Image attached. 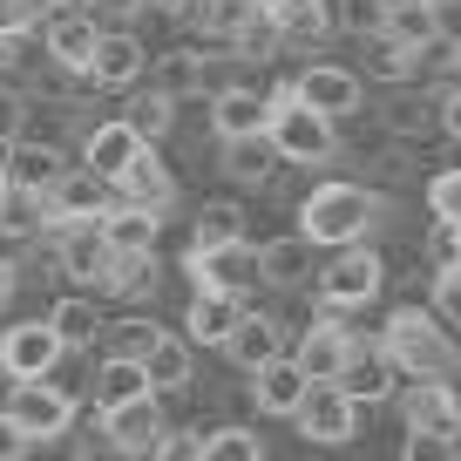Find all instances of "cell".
I'll return each mask as SVG.
<instances>
[{"label": "cell", "instance_id": "41", "mask_svg": "<svg viewBox=\"0 0 461 461\" xmlns=\"http://www.w3.org/2000/svg\"><path fill=\"white\" fill-rule=\"evenodd\" d=\"M434 319L461 332V265H441V272H434Z\"/></svg>", "mask_w": 461, "mask_h": 461}, {"label": "cell", "instance_id": "42", "mask_svg": "<svg viewBox=\"0 0 461 461\" xmlns=\"http://www.w3.org/2000/svg\"><path fill=\"white\" fill-rule=\"evenodd\" d=\"M75 461H130V455L109 441V428H102V420H88V428L75 434Z\"/></svg>", "mask_w": 461, "mask_h": 461}, {"label": "cell", "instance_id": "10", "mask_svg": "<svg viewBox=\"0 0 461 461\" xmlns=\"http://www.w3.org/2000/svg\"><path fill=\"white\" fill-rule=\"evenodd\" d=\"M299 434L312 447H346L353 434H360V401H353L346 387H312L305 407H299Z\"/></svg>", "mask_w": 461, "mask_h": 461}, {"label": "cell", "instance_id": "2", "mask_svg": "<svg viewBox=\"0 0 461 461\" xmlns=\"http://www.w3.org/2000/svg\"><path fill=\"white\" fill-rule=\"evenodd\" d=\"M380 353H387L393 374L407 380H455L461 374V346L447 339V326L434 312H420V305H393L387 312V332H380Z\"/></svg>", "mask_w": 461, "mask_h": 461}, {"label": "cell", "instance_id": "13", "mask_svg": "<svg viewBox=\"0 0 461 461\" xmlns=\"http://www.w3.org/2000/svg\"><path fill=\"white\" fill-rule=\"evenodd\" d=\"M55 265L75 278V285H95V292H102V278L115 272V251H109V238H102V224H68V230H55Z\"/></svg>", "mask_w": 461, "mask_h": 461}, {"label": "cell", "instance_id": "31", "mask_svg": "<svg viewBox=\"0 0 461 461\" xmlns=\"http://www.w3.org/2000/svg\"><path fill=\"white\" fill-rule=\"evenodd\" d=\"M102 339H109V360H136L143 366L163 346V326L157 319H115V326H102Z\"/></svg>", "mask_w": 461, "mask_h": 461}, {"label": "cell", "instance_id": "52", "mask_svg": "<svg viewBox=\"0 0 461 461\" xmlns=\"http://www.w3.org/2000/svg\"><path fill=\"white\" fill-rule=\"evenodd\" d=\"M21 61V34H0V68H14Z\"/></svg>", "mask_w": 461, "mask_h": 461}, {"label": "cell", "instance_id": "12", "mask_svg": "<svg viewBox=\"0 0 461 461\" xmlns=\"http://www.w3.org/2000/svg\"><path fill=\"white\" fill-rule=\"evenodd\" d=\"M265 115H272V95L251 82H230L211 95V136L217 143H251V136H265Z\"/></svg>", "mask_w": 461, "mask_h": 461}, {"label": "cell", "instance_id": "14", "mask_svg": "<svg viewBox=\"0 0 461 461\" xmlns=\"http://www.w3.org/2000/svg\"><path fill=\"white\" fill-rule=\"evenodd\" d=\"M184 272H190V285L197 292H238L258 278V251L251 245H224V251H184Z\"/></svg>", "mask_w": 461, "mask_h": 461}, {"label": "cell", "instance_id": "48", "mask_svg": "<svg viewBox=\"0 0 461 461\" xmlns=\"http://www.w3.org/2000/svg\"><path fill=\"white\" fill-rule=\"evenodd\" d=\"M143 7H149V0H88V14H95V28H102V21H115V28H122V21H136Z\"/></svg>", "mask_w": 461, "mask_h": 461}, {"label": "cell", "instance_id": "34", "mask_svg": "<svg viewBox=\"0 0 461 461\" xmlns=\"http://www.w3.org/2000/svg\"><path fill=\"white\" fill-rule=\"evenodd\" d=\"M122 122H130V130L143 136V143H157V136H170V122H176V102L149 88V95H136L130 109H122Z\"/></svg>", "mask_w": 461, "mask_h": 461}, {"label": "cell", "instance_id": "35", "mask_svg": "<svg viewBox=\"0 0 461 461\" xmlns=\"http://www.w3.org/2000/svg\"><path fill=\"white\" fill-rule=\"evenodd\" d=\"M203 461H265L258 428H211L203 434Z\"/></svg>", "mask_w": 461, "mask_h": 461}, {"label": "cell", "instance_id": "15", "mask_svg": "<svg viewBox=\"0 0 461 461\" xmlns=\"http://www.w3.org/2000/svg\"><path fill=\"white\" fill-rule=\"evenodd\" d=\"M401 414H407V434H441V441H455L461 434V393L441 387V380H414Z\"/></svg>", "mask_w": 461, "mask_h": 461}, {"label": "cell", "instance_id": "28", "mask_svg": "<svg viewBox=\"0 0 461 461\" xmlns=\"http://www.w3.org/2000/svg\"><path fill=\"white\" fill-rule=\"evenodd\" d=\"M190 366H197V353H190V339H176V332H163V346L143 360V374H149V393H184L190 387Z\"/></svg>", "mask_w": 461, "mask_h": 461}, {"label": "cell", "instance_id": "30", "mask_svg": "<svg viewBox=\"0 0 461 461\" xmlns=\"http://www.w3.org/2000/svg\"><path fill=\"white\" fill-rule=\"evenodd\" d=\"M305 272H312V245H305L299 230L278 238V245H258V278L265 285H299Z\"/></svg>", "mask_w": 461, "mask_h": 461}, {"label": "cell", "instance_id": "36", "mask_svg": "<svg viewBox=\"0 0 461 461\" xmlns=\"http://www.w3.org/2000/svg\"><path fill=\"white\" fill-rule=\"evenodd\" d=\"M224 170L238 176V184H265V176H272V143H265V136H251V143H224Z\"/></svg>", "mask_w": 461, "mask_h": 461}, {"label": "cell", "instance_id": "26", "mask_svg": "<svg viewBox=\"0 0 461 461\" xmlns=\"http://www.w3.org/2000/svg\"><path fill=\"white\" fill-rule=\"evenodd\" d=\"M48 326H55V339L68 346V353H82V346L102 339V312H95V299H88V292L55 299V305H48Z\"/></svg>", "mask_w": 461, "mask_h": 461}, {"label": "cell", "instance_id": "56", "mask_svg": "<svg viewBox=\"0 0 461 461\" xmlns=\"http://www.w3.org/2000/svg\"><path fill=\"white\" fill-rule=\"evenodd\" d=\"M455 265H461V230H455Z\"/></svg>", "mask_w": 461, "mask_h": 461}, {"label": "cell", "instance_id": "44", "mask_svg": "<svg viewBox=\"0 0 461 461\" xmlns=\"http://www.w3.org/2000/svg\"><path fill=\"white\" fill-rule=\"evenodd\" d=\"M414 68H420V48H407V41L380 48V75H387V82H407Z\"/></svg>", "mask_w": 461, "mask_h": 461}, {"label": "cell", "instance_id": "51", "mask_svg": "<svg viewBox=\"0 0 461 461\" xmlns=\"http://www.w3.org/2000/svg\"><path fill=\"white\" fill-rule=\"evenodd\" d=\"M374 7H380V14H387V21H393V14H420L428 0H374Z\"/></svg>", "mask_w": 461, "mask_h": 461}, {"label": "cell", "instance_id": "25", "mask_svg": "<svg viewBox=\"0 0 461 461\" xmlns=\"http://www.w3.org/2000/svg\"><path fill=\"white\" fill-rule=\"evenodd\" d=\"M258 7L278 21L285 41H326L332 34V0H258Z\"/></svg>", "mask_w": 461, "mask_h": 461}, {"label": "cell", "instance_id": "38", "mask_svg": "<svg viewBox=\"0 0 461 461\" xmlns=\"http://www.w3.org/2000/svg\"><path fill=\"white\" fill-rule=\"evenodd\" d=\"M245 14H251V0H197V7H190V21H197L203 34H224V41L238 34Z\"/></svg>", "mask_w": 461, "mask_h": 461}, {"label": "cell", "instance_id": "16", "mask_svg": "<svg viewBox=\"0 0 461 461\" xmlns=\"http://www.w3.org/2000/svg\"><path fill=\"white\" fill-rule=\"evenodd\" d=\"M143 68H149V55H143V41H136L130 28H102L95 61H88V82L95 88H136Z\"/></svg>", "mask_w": 461, "mask_h": 461}, {"label": "cell", "instance_id": "5", "mask_svg": "<svg viewBox=\"0 0 461 461\" xmlns=\"http://www.w3.org/2000/svg\"><path fill=\"white\" fill-rule=\"evenodd\" d=\"M353 360H360V339L346 332V319L319 312L312 326L299 332V353H292V366H299L312 387H339L346 374H353Z\"/></svg>", "mask_w": 461, "mask_h": 461}, {"label": "cell", "instance_id": "11", "mask_svg": "<svg viewBox=\"0 0 461 461\" xmlns=\"http://www.w3.org/2000/svg\"><path fill=\"white\" fill-rule=\"evenodd\" d=\"M41 211H48V230H68V224H102V217L115 211V190L109 184H95L88 170H68L55 190L41 197Z\"/></svg>", "mask_w": 461, "mask_h": 461}, {"label": "cell", "instance_id": "7", "mask_svg": "<svg viewBox=\"0 0 461 461\" xmlns=\"http://www.w3.org/2000/svg\"><path fill=\"white\" fill-rule=\"evenodd\" d=\"M380 285H387V265H380L366 245L360 251H339V258L319 272V305L339 319V312H353V305H374Z\"/></svg>", "mask_w": 461, "mask_h": 461}, {"label": "cell", "instance_id": "17", "mask_svg": "<svg viewBox=\"0 0 461 461\" xmlns=\"http://www.w3.org/2000/svg\"><path fill=\"white\" fill-rule=\"evenodd\" d=\"M102 420V428H109V441L115 447H122V455H157V447H163V434H170V428H163V407H157V393H143V401H130V407H115V414H95Z\"/></svg>", "mask_w": 461, "mask_h": 461}, {"label": "cell", "instance_id": "20", "mask_svg": "<svg viewBox=\"0 0 461 461\" xmlns=\"http://www.w3.org/2000/svg\"><path fill=\"white\" fill-rule=\"evenodd\" d=\"M305 393H312V380H305L292 360H272V366L251 374V401H258V414H272V420H299Z\"/></svg>", "mask_w": 461, "mask_h": 461}, {"label": "cell", "instance_id": "57", "mask_svg": "<svg viewBox=\"0 0 461 461\" xmlns=\"http://www.w3.org/2000/svg\"><path fill=\"white\" fill-rule=\"evenodd\" d=\"M455 61H461V48H455Z\"/></svg>", "mask_w": 461, "mask_h": 461}, {"label": "cell", "instance_id": "46", "mask_svg": "<svg viewBox=\"0 0 461 461\" xmlns=\"http://www.w3.org/2000/svg\"><path fill=\"white\" fill-rule=\"evenodd\" d=\"M428 28L461 48V0H428Z\"/></svg>", "mask_w": 461, "mask_h": 461}, {"label": "cell", "instance_id": "55", "mask_svg": "<svg viewBox=\"0 0 461 461\" xmlns=\"http://www.w3.org/2000/svg\"><path fill=\"white\" fill-rule=\"evenodd\" d=\"M149 7H157V14H190L197 0H149Z\"/></svg>", "mask_w": 461, "mask_h": 461}, {"label": "cell", "instance_id": "3", "mask_svg": "<svg viewBox=\"0 0 461 461\" xmlns=\"http://www.w3.org/2000/svg\"><path fill=\"white\" fill-rule=\"evenodd\" d=\"M272 95V115H265V143H272V157L278 163H332L339 157V130H332L326 115H312L299 95H292V82L285 88H265Z\"/></svg>", "mask_w": 461, "mask_h": 461}, {"label": "cell", "instance_id": "43", "mask_svg": "<svg viewBox=\"0 0 461 461\" xmlns=\"http://www.w3.org/2000/svg\"><path fill=\"white\" fill-rule=\"evenodd\" d=\"M149 461H203V434H184V428H170L163 434V447Z\"/></svg>", "mask_w": 461, "mask_h": 461}, {"label": "cell", "instance_id": "19", "mask_svg": "<svg viewBox=\"0 0 461 461\" xmlns=\"http://www.w3.org/2000/svg\"><path fill=\"white\" fill-rule=\"evenodd\" d=\"M245 326V299L230 292H190V312H184V339L197 346H230V332Z\"/></svg>", "mask_w": 461, "mask_h": 461}, {"label": "cell", "instance_id": "18", "mask_svg": "<svg viewBox=\"0 0 461 461\" xmlns=\"http://www.w3.org/2000/svg\"><path fill=\"white\" fill-rule=\"evenodd\" d=\"M41 41H48V61H55L61 75H88L102 28H95V14H55V21L41 28Z\"/></svg>", "mask_w": 461, "mask_h": 461}, {"label": "cell", "instance_id": "23", "mask_svg": "<svg viewBox=\"0 0 461 461\" xmlns=\"http://www.w3.org/2000/svg\"><path fill=\"white\" fill-rule=\"evenodd\" d=\"M157 230H163V217L130 211V203H115V211L102 217V238H109L115 258H157Z\"/></svg>", "mask_w": 461, "mask_h": 461}, {"label": "cell", "instance_id": "39", "mask_svg": "<svg viewBox=\"0 0 461 461\" xmlns=\"http://www.w3.org/2000/svg\"><path fill=\"white\" fill-rule=\"evenodd\" d=\"M143 285H157V258H115V272L102 278V292H109V299H136Z\"/></svg>", "mask_w": 461, "mask_h": 461}, {"label": "cell", "instance_id": "22", "mask_svg": "<svg viewBox=\"0 0 461 461\" xmlns=\"http://www.w3.org/2000/svg\"><path fill=\"white\" fill-rule=\"evenodd\" d=\"M7 176H14L21 197H48V190L68 176V157H61L55 143H21V149H7Z\"/></svg>", "mask_w": 461, "mask_h": 461}, {"label": "cell", "instance_id": "21", "mask_svg": "<svg viewBox=\"0 0 461 461\" xmlns=\"http://www.w3.org/2000/svg\"><path fill=\"white\" fill-rule=\"evenodd\" d=\"M115 203H130V211H149V217H163L176 203V176L163 170V157L157 149H149L143 163H136L130 176H122V184H115Z\"/></svg>", "mask_w": 461, "mask_h": 461}, {"label": "cell", "instance_id": "24", "mask_svg": "<svg viewBox=\"0 0 461 461\" xmlns=\"http://www.w3.org/2000/svg\"><path fill=\"white\" fill-rule=\"evenodd\" d=\"M88 393H95V414H115V407H130V401L149 393V374L136 360H102L88 374Z\"/></svg>", "mask_w": 461, "mask_h": 461}, {"label": "cell", "instance_id": "9", "mask_svg": "<svg viewBox=\"0 0 461 461\" xmlns=\"http://www.w3.org/2000/svg\"><path fill=\"white\" fill-rule=\"evenodd\" d=\"M292 95L305 102L312 115H326V122H339V115H353L366 102V82L353 68H339V61H312V68H299V82H292Z\"/></svg>", "mask_w": 461, "mask_h": 461}, {"label": "cell", "instance_id": "32", "mask_svg": "<svg viewBox=\"0 0 461 461\" xmlns=\"http://www.w3.org/2000/svg\"><path fill=\"white\" fill-rule=\"evenodd\" d=\"M230 48H238V55H245V61H272L278 48H285V34H278V21L265 14L258 0H251V14L238 21V34H230Z\"/></svg>", "mask_w": 461, "mask_h": 461}, {"label": "cell", "instance_id": "8", "mask_svg": "<svg viewBox=\"0 0 461 461\" xmlns=\"http://www.w3.org/2000/svg\"><path fill=\"white\" fill-rule=\"evenodd\" d=\"M143 157H149V143L130 130V122H122V115L95 122V130H88V143H82V170L95 176V184H109V190L122 184V176H130Z\"/></svg>", "mask_w": 461, "mask_h": 461}, {"label": "cell", "instance_id": "6", "mask_svg": "<svg viewBox=\"0 0 461 461\" xmlns=\"http://www.w3.org/2000/svg\"><path fill=\"white\" fill-rule=\"evenodd\" d=\"M7 414H14V428L28 434V441H61V434H75V420H82V401H75L68 387H55V380H28V387L7 393Z\"/></svg>", "mask_w": 461, "mask_h": 461}, {"label": "cell", "instance_id": "53", "mask_svg": "<svg viewBox=\"0 0 461 461\" xmlns=\"http://www.w3.org/2000/svg\"><path fill=\"white\" fill-rule=\"evenodd\" d=\"M7 203H14V176H7V157H0V217H7Z\"/></svg>", "mask_w": 461, "mask_h": 461}, {"label": "cell", "instance_id": "1", "mask_svg": "<svg viewBox=\"0 0 461 461\" xmlns=\"http://www.w3.org/2000/svg\"><path fill=\"white\" fill-rule=\"evenodd\" d=\"M380 217H387V203L374 197V190H360V184H319V190H305V203H299V238L312 251H360L366 245V230H380Z\"/></svg>", "mask_w": 461, "mask_h": 461}, {"label": "cell", "instance_id": "47", "mask_svg": "<svg viewBox=\"0 0 461 461\" xmlns=\"http://www.w3.org/2000/svg\"><path fill=\"white\" fill-rule=\"evenodd\" d=\"M28 455H34V441L14 428V414L0 407V461H28Z\"/></svg>", "mask_w": 461, "mask_h": 461}, {"label": "cell", "instance_id": "40", "mask_svg": "<svg viewBox=\"0 0 461 461\" xmlns=\"http://www.w3.org/2000/svg\"><path fill=\"white\" fill-rule=\"evenodd\" d=\"M428 211L441 217L447 230H461V170H441V176L428 184Z\"/></svg>", "mask_w": 461, "mask_h": 461}, {"label": "cell", "instance_id": "50", "mask_svg": "<svg viewBox=\"0 0 461 461\" xmlns=\"http://www.w3.org/2000/svg\"><path fill=\"white\" fill-rule=\"evenodd\" d=\"M441 130H447V136H455V143H461V88H455V95L441 102Z\"/></svg>", "mask_w": 461, "mask_h": 461}, {"label": "cell", "instance_id": "33", "mask_svg": "<svg viewBox=\"0 0 461 461\" xmlns=\"http://www.w3.org/2000/svg\"><path fill=\"white\" fill-rule=\"evenodd\" d=\"M203 68H211V61L197 55V48H176V55H163L157 61V95H190V88H203Z\"/></svg>", "mask_w": 461, "mask_h": 461}, {"label": "cell", "instance_id": "29", "mask_svg": "<svg viewBox=\"0 0 461 461\" xmlns=\"http://www.w3.org/2000/svg\"><path fill=\"white\" fill-rule=\"evenodd\" d=\"M224 245H245V211L238 203H203L197 224H190V251H224Z\"/></svg>", "mask_w": 461, "mask_h": 461}, {"label": "cell", "instance_id": "49", "mask_svg": "<svg viewBox=\"0 0 461 461\" xmlns=\"http://www.w3.org/2000/svg\"><path fill=\"white\" fill-rule=\"evenodd\" d=\"M14 292H21V265H14V258H0V312L14 305Z\"/></svg>", "mask_w": 461, "mask_h": 461}, {"label": "cell", "instance_id": "54", "mask_svg": "<svg viewBox=\"0 0 461 461\" xmlns=\"http://www.w3.org/2000/svg\"><path fill=\"white\" fill-rule=\"evenodd\" d=\"M48 14H88V0H48Z\"/></svg>", "mask_w": 461, "mask_h": 461}, {"label": "cell", "instance_id": "4", "mask_svg": "<svg viewBox=\"0 0 461 461\" xmlns=\"http://www.w3.org/2000/svg\"><path fill=\"white\" fill-rule=\"evenodd\" d=\"M61 360H68V346L55 339L48 319H14V326L0 332V374L14 380V387H28V380H55Z\"/></svg>", "mask_w": 461, "mask_h": 461}, {"label": "cell", "instance_id": "37", "mask_svg": "<svg viewBox=\"0 0 461 461\" xmlns=\"http://www.w3.org/2000/svg\"><path fill=\"white\" fill-rule=\"evenodd\" d=\"M28 109H34L28 88H7V82H0V157L28 143Z\"/></svg>", "mask_w": 461, "mask_h": 461}, {"label": "cell", "instance_id": "45", "mask_svg": "<svg viewBox=\"0 0 461 461\" xmlns=\"http://www.w3.org/2000/svg\"><path fill=\"white\" fill-rule=\"evenodd\" d=\"M401 461H455V441H441V434H407Z\"/></svg>", "mask_w": 461, "mask_h": 461}, {"label": "cell", "instance_id": "27", "mask_svg": "<svg viewBox=\"0 0 461 461\" xmlns=\"http://www.w3.org/2000/svg\"><path fill=\"white\" fill-rule=\"evenodd\" d=\"M230 360L245 366V374H258V366H272V360H285L278 353V319H265V312H245V326L230 332V346H224Z\"/></svg>", "mask_w": 461, "mask_h": 461}]
</instances>
